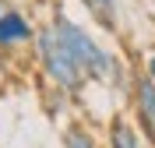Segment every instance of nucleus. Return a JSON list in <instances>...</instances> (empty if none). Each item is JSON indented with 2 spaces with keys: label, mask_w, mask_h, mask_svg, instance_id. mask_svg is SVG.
I'll return each mask as SVG.
<instances>
[{
  "label": "nucleus",
  "mask_w": 155,
  "mask_h": 148,
  "mask_svg": "<svg viewBox=\"0 0 155 148\" xmlns=\"http://www.w3.org/2000/svg\"><path fill=\"white\" fill-rule=\"evenodd\" d=\"M32 39V25L21 18L18 11L0 0V46H18Z\"/></svg>",
  "instance_id": "obj_4"
},
{
  "label": "nucleus",
  "mask_w": 155,
  "mask_h": 148,
  "mask_svg": "<svg viewBox=\"0 0 155 148\" xmlns=\"http://www.w3.org/2000/svg\"><path fill=\"white\" fill-rule=\"evenodd\" d=\"M148 78L155 81V57H148Z\"/></svg>",
  "instance_id": "obj_8"
},
{
  "label": "nucleus",
  "mask_w": 155,
  "mask_h": 148,
  "mask_svg": "<svg viewBox=\"0 0 155 148\" xmlns=\"http://www.w3.org/2000/svg\"><path fill=\"white\" fill-rule=\"evenodd\" d=\"M81 4L102 28H116V0H81Z\"/></svg>",
  "instance_id": "obj_6"
},
{
  "label": "nucleus",
  "mask_w": 155,
  "mask_h": 148,
  "mask_svg": "<svg viewBox=\"0 0 155 148\" xmlns=\"http://www.w3.org/2000/svg\"><path fill=\"white\" fill-rule=\"evenodd\" d=\"M49 28L57 32L60 42L71 49V57L78 60V67L85 71V78H92V81H106V85H113V81L120 78V64H116V57H113V53H106V49H102L85 28H81V25H78V21L64 18V14H57Z\"/></svg>",
  "instance_id": "obj_1"
},
{
  "label": "nucleus",
  "mask_w": 155,
  "mask_h": 148,
  "mask_svg": "<svg viewBox=\"0 0 155 148\" xmlns=\"http://www.w3.org/2000/svg\"><path fill=\"white\" fill-rule=\"evenodd\" d=\"M109 148H148V141L130 120L113 117L109 120Z\"/></svg>",
  "instance_id": "obj_5"
},
{
  "label": "nucleus",
  "mask_w": 155,
  "mask_h": 148,
  "mask_svg": "<svg viewBox=\"0 0 155 148\" xmlns=\"http://www.w3.org/2000/svg\"><path fill=\"white\" fill-rule=\"evenodd\" d=\"M134 109H137V127L145 134V141L155 148V81L148 78H137L134 85Z\"/></svg>",
  "instance_id": "obj_3"
},
{
  "label": "nucleus",
  "mask_w": 155,
  "mask_h": 148,
  "mask_svg": "<svg viewBox=\"0 0 155 148\" xmlns=\"http://www.w3.org/2000/svg\"><path fill=\"white\" fill-rule=\"evenodd\" d=\"M35 49H39V60H42V71H46V78L57 85L60 92H67V95H78L81 85H85V71L78 67V60L71 57V49L60 42V35L53 28H42L35 35Z\"/></svg>",
  "instance_id": "obj_2"
},
{
  "label": "nucleus",
  "mask_w": 155,
  "mask_h": 148,
  "mask_svg": "<svg viewBox=\"0 0 155 148\" xmlns=\"http://www.w3.org/2000/svg\"><path fill=\"white\" fill-rule=\"evenodd\" d=\"M64 148H99V141L92 138V130L81 127V123H71L64 130Z\"/></svg>",
  "instance_id": "obj_7"
}]
</instances>
